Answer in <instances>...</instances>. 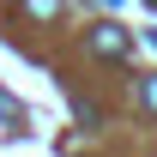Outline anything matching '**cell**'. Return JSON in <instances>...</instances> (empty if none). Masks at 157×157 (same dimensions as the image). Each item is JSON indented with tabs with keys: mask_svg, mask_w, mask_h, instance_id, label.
Segmentation results:
<instances>
[{
	"mask_svg": "<svg viewBox=\"0 0 157 157\" xmlns=\"http://www.w3.org/2000/svg\"><path fill=\"white\" fill-rule=\"evenodd\" d=\"M0 115H6V121H12V127H18V121H24V109H18V103H12V97H6V91H0Z\"/></svg>",
	"mask_w": 157,
	"mask_h": 157,
	"instance_id": "5b68a950",
	"label": "cell"
},
{
	"mask_svg": "<svg viewBox=\"0 0 157 157\" xmlns=\"http://www.w3.org/2000/svg\"><path fill=\"white\" fill-rule=\"evenodd\" d=\"M18 6L30 12V18H42V24H48V18H60V0H18Z\"/></svg>",
	"mask_w": 157,
	"mask_h": 157,
	"instance_id": "7a4b0ae2",
	"label": "cell"
},
{
	"mask_svg": "<svg viewBox=\"0 0 157 157\" xmlns=\"http://www.w3.org/2000/svg\"><path fill=\"white\" fill-rule=\"evenodd\" d=\"M85 42H91V55H97V60H127V55H133V36H127L115 18L91 24V36H85Z\"/></svg>",
	"mask_w": 157,
	"mask_h": 157,
	"instance_id": "6da1fadb",
	"label": "cell"
},
{
	"mask_svg": "<svg viewBox=\"0 0 157 157\" xmlns=\"http://www.w3.org/2000/svg\"><path fill=\"white\" fill-rule=\"evenodd\" d=\"M139 103H145V109L157 115V78H139Z\"/></svg>",
	"mask_w": 157,
	"mask_h": 157,
	"instance_id": "277c9868",
	"label": "cell"
},
{
	"mask_svg": "<svg viewBox=\"0 0 157 157\" xmlns=\"http://www.w3.org/2000/svg\"><path fill=\"white\" fill-rule=\"evenodd\" d=\"M97 6H121V0H97Z\"/></svg>",
	"mask_w": 157,
	"mask_h": 157,
	"instance_id": "8992f818",
	"label": "cell"
},
{
	"mask_svg": "<svg viewBox=\"0 0 157 157\" xmlns=\"http://www.w3.org/2000/svg\"><path fill=\"white\" fill-rule=\"evenodd\" d=\"M73 115L85 121V127H103V109H97V103H91V97H73Z\"/></svg>",
	"mask_w": 157,
	"mask_h": 157,
	"instance_id": "3957f363",
	"label": "cell"
}]
</instances>
